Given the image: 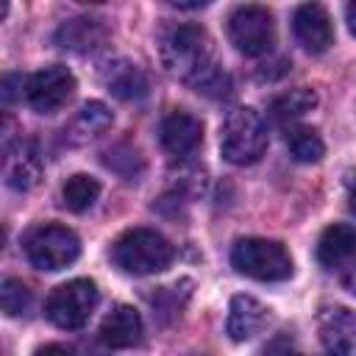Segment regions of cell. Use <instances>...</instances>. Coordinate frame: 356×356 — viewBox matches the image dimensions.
Masks as SVG:
<instances>
[{"mask_svg":"<svg viewBox=\"0 0 356 356\" xmlns=\"http://www.w3.org/2000/svg\"><path fill=\"white\" fill-rule=\"evenodd\" d=\"M314 106H317V92L309 89V86H298V89H289V92L273 97L270 117L278 125H292L295 120H300L303 114H309Z\"/></svg>","mask_w":356,"mask_h":356,"instance_id":"obj_18","label":"cell"},{"mask_svg":"<svg viewBox=\"0 0 356 356\" xmlns=\"http://www.w3.org/2000/svg\"><path fill=\"white\" fill-rule=\"evenodd\" d=\"M317 328H320V339H323L325 350L356 353V312H350L345 306L323 309Z\"/></svg>","mask_w":356,"mask_h":356,"instance_id":"obj_12","label":"cell"},{"mask_svg":"<svg viewBox=\"0 0 356 356\" xmlns=\"http://www.w3.org/2000/svg\"><path fill=\"white\" fill-rule=\"evenodd\" d=\"M17 86H22V78H19V75H6V78H3V103H6V106L14 103Z\"/></svg>","mask_w":356,"mask_h":356,"instance_id":"obj_23","label":"cell"},{"mask_svg":"<svg viewBox=\"0 0 356 356\" xmlns=\"http://www.w3.org/2000/svg\"><path fill=\"white\" fill-rule=\"evenodd\" d=\"M97 286L86 278H75V281H67L61 286H56L44 303V312H47V320L64 331H75V328H83L97 306Z\"/></svg>","mask_w":356,"mask_h":356,"instance_id":"obj_6","label":"cell"},{"mask_svg":"<svg viewBox=\"0 0 356 356\" xmlns=\"http://www.w3.org/2000/svg\"><path fill=\"white\" fill-rule=\"evenodd\" d=\"M53 350H58V353H70L67 345H44V348H39L36 353H53Z\"/></svg>","mask_w":356,"mask_h":356,"instance_id":"obj_28","label":"cell"},{"mask_svg":"<svg viewBox=\"0 0 356 356\" xmlns=\"http://www.w3.org/2000/svg\"><path fill=\"white\" fill-rule=\"evenodd\" d=\"M267 309L250 298V295H236L231 300V309H228V337L234 342H245V339H253L256 334H261V328L267 325Z\"/></svg>","mask_w":356,"mask_h":356,"instance_id":"obj_14","label":"cell"},{"mask_svg":"<svg viewBox=\"0 0 356 356\" xmlns=\"http://www.w3.org/2000/svg\"><path fill=\"white\" fill-rule=\"evenodd\" d=\"M0 306L8 317H19V314H28L31 309V289L17 281V278H6L3 286H0Z\"/></svg>","mask_w":356,"mask_h":356,"instance_id":"obj_22","label":"cell"},{"mask_svg":"<svg viewBox=\"0 0 356 356\" xmlns=\"http://www.w3.org/2000/svg\"><path fill=\"white\" fill-rule=\"evenodd\" d=\"M231 264L236 267V273L256 281H284L292 275V259L284 245L259 236L239 239L231 248Z\"/></svg>","mask_w":356,"mask_h":356,"instance_id":"obj_4","label":"cell"},{"mask_svg":"<svg viewBox=\"0 0 356 356\" xmlns=\"http://www.w3.org/2000/svg\"><path fill=\"white\" fill-rule=\"evenodd\" d=\"M161 64L172 78L203 95L222 97L231 92V81L217 67L211 39L200 25H178L167 31L161 39Z\"/></svg>","mask_w":356,"mask_h":356,"instance_id":"obj_1","label":"cell"},{"mask_svg":"<svg viewBox=\"0 0 356 356\" xmlns=\"http://www.w3.org/2000/svg\"><path fill=\"white\" fill-rule=\"evenodd\" d=\"M25 256L36 270H64L70 267L78 256H81V239L56 222L47 225H36L28 236H25Z\"/></svg>","mask_w":356,"mask_h":356,"instance_id":"obj_5","label":"cell"},{"mask_svg":"<svg viewBox=\"0 0 356 356\" xmlns=\"http://www.w3.org/2000/svg\"><path fill=\"white\" fill-rule=\"evenodd\" d=\"M97 195H100L97 178L78 172V175H72V178L64 184V189H61V203H64L70 211H86V209L97 200Z\"/></svg>","mask_w":356,"mask_h":356,"instance_id":"obj_21","label":"cell"},{"mask_svg":"<svg viewBox=\"0 0 356 356\" xmlns=\"http://www.w3.org/2000/svg\"><path fill=\"white\" fill-rule=\"evenodd\" d=\"M108 125H111V111H108L103 103L92 100V103L81 106V111L75 114V120L70 122V128H64V134H67L72 142H83V139H89V136H97V134L106 131Z\"/></svg>","mask_w":356,"mask_h":356,"instance_id":"obj_19","label":"cell"},{"mask_svg":"<svg viewBox=\"0 0 356 356\" xmlns=\"http://www.w3.org/2000/svg\"><path fill=\"white\" fill-rule=\"evenodd\" d=\"M97 339L106 348H114V350L136 345L142 339V317H139V312L134 306H114L106 314V320H103V325L97 331Z\"/></svg>","mask_w":356,"mask_h":356,"instance_id":"obj_13","label":"cell"},{"mask_svg":"<svg viewBox=\"0 0 356 356\" xmlns=\"http://www.w3.org/2000/svg\"><path fill=\"white\" fill-rule=\"evenodd\" d=\"M220 150L225 161L239 164V167L259 161L267 150V125L261 114L248 106L228 111L222 131H220Z\"/></svg>","mask_w":356,"mask_h":356,"instance_id":"obj_3","label":"cell"},{"mask_svg":"<svg viewBox=\"0 0 356 356\" xmlns=\"http://www.w3.org/2000/svg\"><path fill=\"white\" fill-rule=\"evenodd\" d=\"M159 139L172 159H189L203 142V122L189 111H170L161 120Z\"/></svg>","mask_w":356,"mask_h":356,"instance_id":"obj_10","label":"cell"},{"mask_svg":"<svg viewBox=\"0 0 356 356\" xmlns=\"http://www.w3.org/2000/svg\"><path fill=\"white\" fill-rule=\"evenodd\" d=\"M292 31H295V39L309 53H325L331 47V42H334L331 17H328L325 6L317 3V0H309V3H303V6L295 8Z\"/></svg>","mask_w":356,"mask_h":356,"instance_id":"obj_9","label":"cell"},{"mask_svg":"<svg viewBox=\"0 0 356 356\" xmlns=\"http://www.w3.org/2000/svg\"><path fill=\"white\" fill-rule=\"evenodd\" d=\"M228 36L245 56H264L275 44V22L264 6H242L228 17Z\"/></svg>","mask_w":356,"mask_h":356,"instance_id":"obj_7","label":"cell"},{"mask_svg":"<svg viewBox=\"0 0 356 356\" xmlns=\"http://www.w3.org/2000/svg\"><path fill=\"white\" fill-rule=\"evenodd\" d=\"M75 92V78L67 67H44L25 81V100L36 114L58 111Z\"/></svg>","mask_w":356,"mask_h":356,"instance_id":"obj_8","label":"cell"},{"mask_svg":"<svg viewBox=\"0 0 356 356\" xmlns=\"http://www.w3.org/2000/svg\"><path fill=\"white\" fill-rule=\"evenodd\" d=\"M170 3L178 8H200V6H209L211 0H170Z\"/></svg>","mask_w":356,"mask_h":356,"instance_id":"obj_26","label":"cell"},{"mask_svg":"<svg viewBox=\"0 0 356 356\" xmlns=\"http://www.w3.org/2000/svg\"><path fill=\"white\" fill-rule=\"evenodd\" d=\"M356 256V228L345 225V222H334L323 231L320 242H317V261L328 270L342 267L345 261H350Z\"/></svg>","mask_w":356,"mask_h":356,"instance_id":"obj_15","label":"cell"},{"mask_svg":"<svg viewBox=\"0 0 356 356\" xmlns=\"http://www.w3.org/2000/svg\"><path fill=\"white\" fill-rule=\"evenodd\" d=\"M284 142L289 147V156L295 161H303V164L320 161L323 153H325V145H323L320 134L314 128H306V125H286Z\"/></svg>","mask_w":356,"mask_h":356,"instance_id":"obj_20","label":"cell"},{"mask_svg":"<svg viewBox=\"0 0 356 356\" xmlns=\"http://www.w3.org/2000/svg\"><path fill=\"white\" fill-rule=\"evenodd\" d=\"M103 81H106L108 92L117 95L120 100H142L150 92V83H147L145 72L136 64H131V61H114V64H108Z\"/></svg>","mask_w":356,"mask_h":356,"instance_id":"obj_16","label":"cell"},{"mask_svg":"<svg viewBox=\"0 0 356 356\" xmlns=\"http://www.w3.org/2000/svg\"><path fill=\"white\" fill-rule=\"evenodd\" d=\"M78 3H103V0H78Z\"/></svg>","mask_w":356,"mask_h":356,"instance_id":"obj_29","label":"cell"},{"mask_svg":"<svg viewBox=\"0 0 356 356\" xmlns=\"http://www.w3.org/2000/svg\"><path fill=\"white\" fill-rule=\"evenodd\" d=\"M345 186H348V203H350V211L356 214V170H353V172H348Z\"/></svg>","mask_w":356,"mask_h":356,"instance_id":"obj_24","label":"cell"},{"mask_svg":"<svg viewBox=\"0 0 356 356\" xmlns=\"http://www.w3.org/2000/svg\"><path fill=\"white\" fill-rule=\"evenodd\" d=\"M111 259L122 273L153 275L172 264L175 248L150 228H134V231H125L111 245Z\"/></svg>","mask_w":356,"mask_h":356,"instance_id":"obj_2","label":"cell"},{"mask_svg":"<svg viewBox=\"0 0 356 356\" xmlns=\"http://www.w3.org/2000/svg\"><path fill=\"white\" fill-rule=\"evenodd\" d=\"M39 175H42V161H39V153H36V147L31 142L19 139V142H14V145L6 147V156H3V178H6V184L11 189L25 192V189L36 186Z\"/></svg>","mask_w":356,"mask_h":356,"instance_id":"obj_11","label":"cell"},{"mask_svg":"<svg viewBox=\"0 0 356 356\" xmlns=\"http://www.w3.org/2000/svg\"><path fill=\"white\" fill-rule=\"evenodd\" d=\"M342 284H345V289H348V292H353V295H356V264H350V267H348V273L342 275Z\"/></svg>","mask_w":356,"mask_h":356,"instance_id":"obj_25","label":"cell"},{"mask_svg":"<svg viewBox=\"0 0 356 356\" xmlns=\"http://www.w3.org/2000/svg\"><path fill=\"white\" fill-rule=\"evenodd\" d=\"M106 39V31L97 19H86V17H78V19H70L58 28L56 33V42L64 47V50H78V53H86V50H95L100 42Z\"/></svg>","mask_w":356,"mask_h":356,"instance_id":"obj_17","label":"cell"},{"mask_svg":"<svg viewBox=\"0 0 356 356\" xmlns=\"http://www.w3.org/2000/svg\"><path fill=\"white\" fill-rule=\"evenodd\" d=\"M348 28L356 36V0H350V6H348Z\"/></svg>","mask_w":356,"mask_h":356,"instance_id":"obj_27","label":"cell"}]
</instances>
